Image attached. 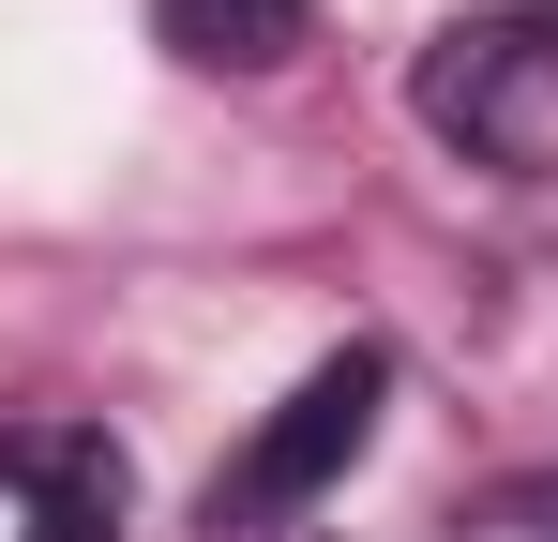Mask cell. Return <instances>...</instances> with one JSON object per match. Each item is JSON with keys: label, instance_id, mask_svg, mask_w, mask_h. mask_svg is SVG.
Wrapping results in <instances>:
<instances>
[{"label": "cell", "instance_id": "cell-3", "mask_svg": "<svg viewBox=\"0 0 558 542\" xmlns=\"http://www.w3.org/2000/svg\"><path fill=\"white\" fill-rule=\"evenodd\" d=\"M167 15V46L211 61V76H272L287 46H302V0H151Z\"/></svg>", "mask_w": 558, "mask_h": 542}, {"label": "cell", "instance_id": "cell-1", "mask_svg": "<svg viewBox=\"0 0 558 542\" xmlns=\"http://www.w3.org/2000/svg\"><path fill=\"white\" fill-rule=\"evenodd\" d=\"M377 392H392V361H377V347H332L272 422L242 438V467L211 482V542H272L287 513H317V497L348 482V452L377 438Z\"/></svg>", "mask_w": 558, "mask_h": 542}, {"label": "cell", "instance_id": "cell-2", "mask_svg": "<svg viewBox=\"0 0 558 542\" xmlns=\"http://www.w3.org/2000/svg\"><path fill=\"white\" fill-rule=\"evenodd\" d=\"M0 482L31 497V542H121V452H106V422H15Z\"/></svg>", "mask_w": 558, "mask_h": 542}]
</instances>
